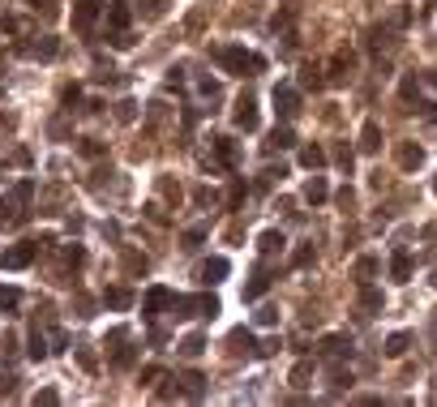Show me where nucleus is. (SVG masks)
I'll list each match as a JSON object with an SVG mask.
<instances>
[{"label":"nucleus","mask_w":437,"mask_h":407,"mask_svg":"<svg viewBox=\"0 0 437 407\" xmlns=\"http://www.w3.org/2000/svg\"><path fill=\"white\" fill-rule=\"evenodd\" d=\"M215 60H219L228 73H240V77H245V69H249V73L266 69V60H262V56H253V52H245V47H219Z\"/></svg>","instance_id":"1"},{"label":"nucleus","mask_w":437,"mask_h":407,"mask_svg":"<svg viewBox=\"0 0 437 407\" xmlns=\"http://www.w3.org/2000/svg\"><path fill=\"white\" fill-rule=\"evenodd\" d=\"M99 18V0H73V30L77 35H86Z\"/></svg>","instance_id":"2"},{"label":"nucleus","mask_w":437,"mask_h":407,"mask_svg":"<svg viewBox=\"0 0 437 407\" xmlns=\"http://www.w3.org/2000/svg\"><path fill=\"white\" fill-rule=\"evenodd\" d=\"M274 111H279L283 120H291L300 111V90L296 86H279V90H274Z\"/></svg>","instance_id":"3"},{"label":"nucleus","mask_w":437,"mask_h":407,"mask_svg":"<svg viewBox=\"0 0 437 407\" xmlns=\"http://www.w3.org/2000/svg\"><path fill=\"white\" fill-rule=\"evenodd\" d=\"M35 253H39V244H18V249H9L5 257H0V266H5V270H22V266L35 262Z\"/></svg>","instance_id":"4"},{"label":"nucleus","mask_w":437,"mask_h":407,"mask_svg":"<svg viewBox=\"0 0 437 407\" xmlns=\"http://www.w3.org/2000/svg\"><path fill=\"white\" fill-rule=\"evenodd\" d=\"M236 124L245 129V133L257 129V103H253V94H240V99H236Z\"/></svg>","instance_id":"5"},{"label":"nucleus","mask_w":437,"mask_h":407,"mask_svg":"<svg viewBox=\"0 0 437 407\" xmlns=\"http://www.w3.org/2000/svg\"><path fill=\"white\" fill-rule=\"evenodd\" d=\"M395 159H399V168H408V172H416L420 168V163H425V150H420V146H399V150H395Z\"/></svg>","instance_id":"6"},{"label":"nucleus","mask_w":437,"mask_h":407,"mask_svg":"<svg viewBox=\"0 0 437 407\" xmlns=\"http://www.w3.org/2000/svg\"><path fill=\"white\" fill-rule=\"evenodd\" d=\"M253 352V334L249 330H232L228 334V356H249Z\"/></svg>","instance_id":"7"},{"label":"nucleus","mask_w":437,"mask_h":407,"mask_svg":"<svg viewBox=\"0 0 437 407\" xmlns=\"http://www.w3.org/2000/svg\"><path fill=\"white\" fill-rule=\"evenodd\" d=\"M163 304H172V291L168 287H150V291H146V317H155Z\"/></svg>","instance_id":"8"},{"label":"nucleus","mask_w":437,"mask_h":407,"mask_svg":"<svg viewBox=\"0 0 437 407\" xmlns=\"http://www.w3.org/2000/svg\"><path fill=\"white\" fill-rule=\"evenodd\" d=\"M223 274H228V262H223V257H210V262L198 270V279H202V283H219Z\"/></svg>","instance_id":"9"},{"label":"nucleus","mask_w":437,"mask_h":407,"mask_svg":"<svg viewBox=\"0 0 437 407\" xmlns=\"http://www.w3.org/2000/svg\"><path fill=\"white\" fill-rule=\"evenodd\" d=\"M378 146H382V129H378V120H369V124H365V133H360V150H365V155H373Z\"/></svg>","instance_id":"10"},{"label":"nucleus","mask_w":437,"mask_h":407,"mask_svg":"<svg viewBox=\"0 0 437 407\" xmlns=\"http://www.w3.org/2000/svg\"><path fill=\"white\" fill-rule=\"evenodd\" d=\"M321 352H326V356H343V352H352V339L347 334H330V339H321Z\"/></svg>","instance_id":"11"},{"label":"nucleus","mask_w":437,"mask_h":407,"mask_svg":"<svg viewBox=\"0 0 437 407\" xmlns=\"http://www.w3.org/2000/svg\"><path fill=\"white\" fill-rule=\"evenodd\" d=\"M103 304H107V308H129V304H133V296H129L124 287H107V291H103Z\"/></svg>","instance_id":"12"},{"label":"nucleus","mask_w":437,"mask_h":407,"mask_svg":"<svg viewBox=\"0 0 437 407\" xmlns=\"http://www.w3.org/2000/svg\"><path fill=\"white\" fill-rule=\"evenodd\" d=\"M215 155H219V163L232 168V163H236V142L232 137H215Z\"/></svg>","instance_id":"13"},{"label":"nucleus","mask_w":437,"mask_h":407,"mask_svg":"<svg viewBox=\"0 0 437 407\" xmlns=\"http://www.w3.org/2000/svg\"><path fill=\"white\" fill-rule=\"evenodd\" d=\"M300 163H304V168H321V163H326V150H321V146H304V150H300Z\"/></svg>","instance_id":"14"},{"label":"nucleus","mask_w":437,"mask_h":407,"mask_svg":"<svg viewBox=\"0 0 437 407\" xmlns=\"http://www.w3.org/2000/svg\"><path fill=\"white\" fill-rule=\"evenodd\" d=\"M326 193H330V189H326V181H321V176H313V181L304 185V198H309L313 206H317V202H326Z\"/></svg>","instance_id":"15"},{"label":"nucleus","mask_w":437,"mask_h":407,"mask_svg":"<svg viewBox=\"0 0 437 407\" xmlns=\"http://www.w3.org/2000/svg\"><path fill=\"white\" fill-rule=\"evenodd\" d=\"M390 274L399 283H408V274H412V257L408 253H395V262H390Z\"/></svg>","instance_id":"16"},{"label":"nucleus","mask_w":437,"mask_h":407,"mask_svg":"<svg viewBox=\"0 0 437 407\" xmlns=\"http://www.w3.org/2000/svg\"><path fill=\"white\" fill-rule=\"evenodd\" d=\"M283 244H287V240H283V232H266V236H262V253H266V257H274V253H283Z\"/></svg>","instance_id":"17"},{"label":"nucleus","mask_w":437,"mask_h":407,"mask_svg":"<svg viewBox=\"0 0 437 407\" xmlns=\"http://www.w3.org/2000/svg\"><path fill=\"white\" fill-rule=\"evenodd\" d=\"M408 343H412V334H390V339H386V356H403V352H408Z\"/></svg>","instance_id":"18"},{"label":"nucleus","mask_w":437,"mask_h":407,"mask_svg":"<svg viewBox=\"0 0 437 407\" xmlns=\"http://www.w3.org/2000/svg\"><path fill=\"white\" fill-rule=\"evenodd\" d=\"M22 52H26V56H43V60H47V56H56V39H43V43H30V47H22Z\"/></svg>","instance_id":"19"},{"label":"nucleus","mask_w":437,"mask_h":407,"mask_svg":"<svg viewBox=\"0 0 437 407\" xmlns=\"http://www.w3.org/2000/svg\"><path fill=\"white\" fill-rule=\"evenodd\" d=\"M287 146H296L291 129H274V133H270V150H287Z\"/></svg>","instance_id":"20"},{"label":"nucleus","mask_w":437,"mask_h":407,"mask_svg":"<svg viewBox=\"0 0 437 407\" xmlns=\"http://www.w3.org/2000/svg\"><path fill=\"white\" fill-rule=\"evenodd\" d=\"M22 304V291L18 287H5V283H0V308H18Z\"/></svg>","instance_id":"21"},{"label":"nucleus","mask_w":437,"mask_h":407,"mask_svg":"<svg viewBox=\"0 0 437 407\" xmlns=\"http://www.w3.org/2000/svg\"><path fill=\"white\" fill-rule=\"evenodd\" d=\"M124 26H129V9H124V5H111V30L124 35Z\"/></svg>","instance_id":"22"},{"label":"nucleus","mask_w":437,"mask_h":407,"mask_svg":"<svg viewBox=\"0 0 437 407\" xmlns=\"http://www.w3.org/2000/svg\"><path fill=\"white\" fill-rule=\"evenodd\" d=\"M26 352H30V360H43V356H47V343H43V334H39V330L30 334V347H26Z\"/></svg>","instance_id":"23"},{"label":"nucleus","mask_w":437,"mask_h":407,"mask_svg":"<svg viewBox=\"0 0 437 407\" xmlns=\"http://www.w3.org/2000/svg\"><path fill=\"white\" fill-rule=\"evenodd\" d=\"M82 262H86L82 244H69V249H64V266H82Z\"/></svg>","instance_id":"24"},{"label":"nucleus","mask_w":437,"mask_h":407,"mask_svg":"<svg viewBox=\"0 0 437 407\" xmlns=\"http://www.w3.org/2000/svg\"><path fill=\"white\" fill-rule=\"evenodd\" d=\"M266 283H270L266 274H257V279H253V283L245 287V300H257V296H262V291H266Z\"/></svg>","instance_id":"25"},{"label":"nucleus","mask_w":437,"mask_h":407,"mask_svg":"<svg viewBox=\"0 0 437 407\" xmlns=\"http://www.w3.org/2000/svg\"><path fill=\"white\" fill-rule=\"evenodd\" d=\"M202 347H206V339H202V334H189L185 343H181V352H185V356H198Z\"/></svg>","instance_id":"26"},{"label":"nucleus","mask_w":437,"mask_h":407,"mask_svg":"<svg viewBox=\"0 0 437 407\" xmlns=\"http://www.w3.org/2000/svg\"><path fill=\"white\" fill-rule=\"evenodd\" d=\"M202 240H206V227H193V232H185V249H198Z\"/></svg>","instance_id":"27"},{"label":"nucleus","mask_w":437,"mask_h":407,"mask_svg":"<svg viewBox=\"0 0 437 407\" xmlns=\"http://www.w3.org/2000/svg\"><path fill=\"white\" fill-rule=\"evenodd\" d=\"M133 356H137L133 347H120V352H116V360H111V365H116V369H129V365H133Z\"/></svg>","instance_id":"28"},{"label":"nucleus","mask_w":437,"mask_h":407,"mask_svg":"<svg viewBox=\"0 0 437 407\" xmlns=\"http://www.w3.org/2000/svg\"><path fill=\"white\" fill-rule=\"evenodd\" d=\"M185 390H189V395H202V378H198V373H185Z\"/></svg>","instance_id":"29"},{"label":"nucleus","mask_w":437,"mask_h":407,"mask_svg":"<svg viewBox=\"0 0 437 407\" xmlns=\"http://www.w3.org/2000/svg\"><path fill=\"white\" fill-rule=\"evenodd\" d=\"M146 5V18H163V0H142Z\"/></svg>","instance_id":"30"},{"label":"nucleus","mask_w":437,"mask_h":407,"mask_svg":"<svg viewBox=\"0 0 437 407\" xmlns=\"http://www.w3.org/2000/svg\"><path fill=\"white\" fill-rule=\"evenodd\" d=\"M309 373H313L309 365H296V373H291V382H296V386H309Z\"/></svg>","instance_id":"31"},{"label":"nucleus","mask_w":437,"mask_h":407,"mask_svg":"<svg viewBox=\"0 0 437 407\" xmlns=\"http://www.w3.org/2000/svg\"><path fill=\"white\" fill-rule=\"evenodd\" d=\"M373 270H378V262H373V257H365V262L356 266V274H360V279H369V274H373Z\"/></svg>","instance_id":"32"},{"label":"nucleus","mask_w":437,"mask_h":407,"mask_svg":"<svg viewBox=\"0 0 437 407\" xmlns=\"http://www.w3.org/2000/svg\"><path fill=\"white\" fill-rule=\"evenodd\" d=\"M334 159H339V168H352V150H347V146H339Z\"/></svg>","instance_id":"33"},{"label":"nucleus","mask_w":437,"mask_h":407,"mask_svg":"<svg viewBox=\"0 0 437 407\" xmlns=\"http://www.w3.org/2000/svg\"><path fill=\"white\" fill-rule=\"evenodd\" d=\"M274 317H279V308H257V321H262V326H270Z\"/></svg>","instance_id":"34"},{"label":"nucleus","mask_w":437,"mask_h":407,"mask_svg":"<svg viewBox=\"0 0 437 407\" xmlns=\"http://www.w3.org/2000/svg\"><path fill=\"white\" fill-rule=\"evenodd\" d=\"M365 308H382V296H378V291H373V287H369V291H365Z\"/></svg>","instance_id":"35"},{"label":"nucleus","mask_w":437,"mask_h":407,"mask_svg":"<svg viewBox=\"0 0 437 407\" xmlns=\"http://www.w3.org/2000/svg\"><path fill=\"white\" fill-rule=\"evenodd\" d=\"M240 198H245V185H240V181H236V185H232V193H228V202H232V206H236V202H240Z\"/></svg>","instance_id":"36"},{"label":"nucleus","mask_w":437,"mask_h":407,"mask_svg":"<svg viewBox=\"0 0 437 407\" xmlns=\"http://www.w3.org/2000/svg\"><path fill=\"white\" fill-rule=\"evenodd\" d=\"M60 395H56V390H39V395H35V403H56Z\"/></svg>","instance_id":"37"},{"label":"nucleus","mask_w":437,"mask_h":407,"mask_svg":"<svg viewBox=\"0 0 437 407\" xmlns=\"http://www.w3.org/2000/svg\"><path fill=\"white\" fill-rule=\"evenodd\" d=\"M433 193H437V181H433Z\"/></svg>","instance_id":"38"}]
</instances>
